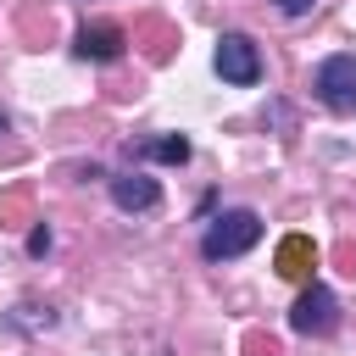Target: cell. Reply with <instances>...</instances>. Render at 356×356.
Instances as JSON below:
<instances>
[{
	"label": "cell",
	"instance_id": "cell-8",
	"mask_svg": "<svg viewBox=\"0 0 356 356\" xmlns=\"http://www.w3.org/2000/svg\"><path fill=\"white\" fill-rule=\"evenodd\" d=\"M312 6H317V0H273V11H278V17H306Z\"/></svg>",
	"mask_w": 356,
	"mask_h": 356
},
{
	"label": "cell",
	"instance_id": "cell-5",
	"mask_svg": "<svg viewBox=\"0 0 356 356\" xmlns=\"http://www.w3.org/2000/svg\"><path fill=\"white\" fill-rule=\"evenodd\" d=\"M106 189H111V206L117 211H128V217H150L156 206H161V184L150 178V172H106Z\"/></svg>",
	"mask_w": 356,
	"mask_h": 356
},
{
	"label": "cell",
	"instance_id": "cell-9",
	"mask_svg": "<svg viewBox=\"0 0 356 356\" xmlns=\"http://www.w3.org/2000/svg\"><path fill=\"white\" fill-rule=\"evenodd\" d=\"M44 250H50V228H44V222H39V228H33V234H28V256H44Z\"/></svg>",
	"mask_w": 356,
	"mask_h": 356
},
{
	"label": "cell",
	"instance_id": "cell-4",
	"mask_svg": "<svg viewBox=\"0 0 356 356\" xmlns=\"http://www.w3.org/2000/svg\"><path fill=\"white\" fill-rule=\"evenodd\" d=\"M289 328H295V334H312V339L334 334V328H339V300H334V289L312 278V284L295 295V306H289Z\"/></svg>",
	"mask_w": 356,
	"mask_h": 356
},
{
	"label": "cell",
	"instance_id": "cell-10",
	"mask_svg": "<svg viewBox=\"0 0 356 356\" xmlns=\"http://www.w3.org/2000/svg\"><path fill=\"white\" fill-rule=\"evenodd\" d=\"M6 128H11V122H6V111H0V134H6Z\"/></svg>",
	"mask_w": 356,
	"mask_h": 356
},
{
	"label": "cell",
	"instance_id": "cell-6",
	"mask_svg": "<svg viewBox=\"0 0 356 356\" xmlns=\"http://www.w3.org/2000/svg\"><path fill=\"white\" fill-rule=\"evenodd\" d=\"M122 50H128V33H122L117 22H83V28L72 33V56H78V61L106 67V61H117Z\"/></svg>",
	"mask_w": 356,
	"mask_h": 356
},
{
	"label": "cell",
	"instance_id": "cell-3",
	"mask_svg": "<svg viewBox=\"0 0 356 356\" xmlns=\"http://www.w3.org/2000/svg\"><path fill=\"white\" fill-rule=\"evenodd\" d=\"M211 67H217V78H222V83H234V89H256V83H261V50H256V39H250V33H239V28L217 33Z\"/></svg>",
	"mask_w": 356,
	"mask_h": 356
},
{
	"label": "cell",
	"instance_id": "cell-1",
	"mask_svg": "<svg viewBox=\"0 0 356 356\" xmlns=\"http://www.w3.org/2000/svg\"><path fill=\"white\" fill-rule=\"evenodd\" d=\"M256 245H261V211H250V206H228L200 234V256L206 261H234V256H245Z\"/></svg>",
	"mask_w": 356,
	"mask_h": 356
},
{
	"label": "cell",
	"instance_id": "cell-7",
	"mask_svg": "<svg viewBox=\"0 0 356 356\" xmlns=\"http://www.w3.org/2000/svg\"><path fill=\"white\" fill-rule=\"evenodd\" d=\"M128 156H134V161H167V167H184V161H189V139H184V134H161V139H128Z\"/></svg>",
	"mask_w": 356,
	"mask_h": 356
},
{
	"label": "cell",
	"instance_id": "cell-2",
	"mask_svg": "<svg viewBox=\"0 0 356 356\" xmlns=\"http://www.w3.org/2000/svg\"><path fill=\"white\" fill-rule=\"evenodd\" d=\"M312 95L334 117H356V50H334L312 67Z\"/></svg>",
	"mask_w": 356,
	"mask_h": 356
}]
</instances>
